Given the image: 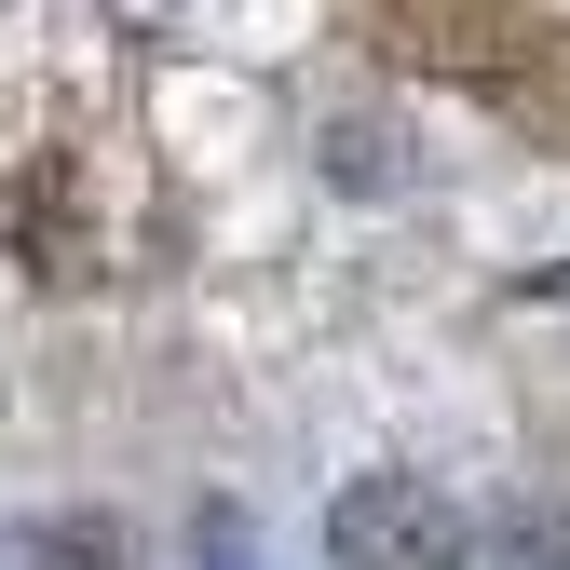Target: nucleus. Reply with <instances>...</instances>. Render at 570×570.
<instances>
[{
    "instance_id": "nucleus-3",
    "label": "nucleus",
    "mask_w": 570,
    "mask_h": 570,
    "mask_svg": "<svg viewBox=\"0 0 570 570\" xmlns=\"http://www.w3.org/2000/svg\"><path fill=\"white\" fill-rule=\"evenodd\" d=\"M326 177H340V190H407V136H394L381 109L326 122Z\"/></svg>"
},
{
    "instance_id": "nucleus-1",
    "label": "nucleus",
    "mask_w": 570,
    "mask_h": 570,
    "mask_svg": "<svg viewBox=\"0 0 570 570\" xmlns=\"http://www.w3.org/2000/svg\"><path fill=\"white\" fill-rule=\"evenodd\" d=\"M326 570H475V517L435 475H353L326 503Z\"/></svg>"
},
{
    "instance_id": "nucleus-5",
    "label": "nucleus",
    "mask_w": 570,
    "mask_h": 570,
    "mask_svg": "<svg viewBox=\"0 0 570 570\" xmlns=\"http://www.w3.org/2000/svg\"><path fill=\"white\" fill-rule=\"evenodd\" d=\"M204 570H258V543H245V517H204Z\"/></svg>"
},
{
    "instance_id": "nucleus-2",
    "label": "nucleus",
    "mask_w": 570,
    "mask_h": 570,
    "mask_svg": "<svg viewBox=\"0 0 570 570\" xmlns=\"http://www.w3.org/2000/svg\"><path fill=\"white\" fill-rule=\"evenodd\" d=\"M475 570H570V503H543V489L503 503V517L475 530Z\"/></svg>"
},
{
    "instance_id": "nucleus-4",
    "label": "nucleus",
    "mask_w": 570,
    "mask_h": 570,
    "mask_svg": "<svg viewBox=\"0 0 570 570\" xmlns=\"http://www.w3.org/2000/svg\"><path fill=\"white\" fill-rule=\"evenodd\" d=\"M14 570H136V543H122L109 517H41Z\"/></svg>"
}]
</instances>
